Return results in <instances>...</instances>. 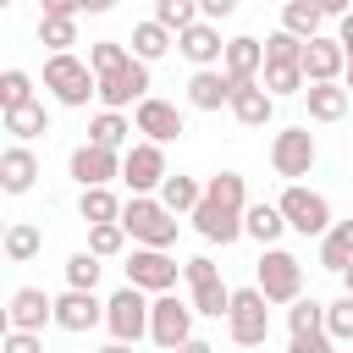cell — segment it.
I'll list each match as a JSON object with an SVG mask.
<instances>
[{"instance_id": "12", "label": "cell", "mask_w": 353, "mask_h": 353, "mask_svg": "<svg viewBox=\"0 0 353 353\" xmlns=\"http://www.w3.org/2000/svg\"><path fill=\"white\" fill-rule=\"evenodd\" d=\"M143 99H149V61L132 55V66L99 77V105L105 110H127V105H143Z\"/></svg>"}, {"instance_id": "10", "label": "cell", "mask_w": 353, "mask_h": 353, "mask_svg": "<svg viewBox=\"0 0 353 353\" xmlns=\"http://www.w3.org/2000/svg\"><path fill=\"white\" fill-rule=\"evenodd\" d=\"M193 303H182L176 292H160L154 298V309H149V336L165 347V353H176L182 342H193Z\"/></svg>"}, {"instance_id": "1", "label": "cell", "mask_w": 353, "mask_h": 353, "mask_svg": "<svg viewBox=\"0 0 353 353\" xmlns=\"http://www.w3.org/2000/svg\"><path fill=\"white\" fill-rule=\"evenodd\" d=\"M243 210H248V182L237 171H221V176L204 182V199L193 210V232L204 243H221L226 248V243L243 237Z\"/></svg>"}, {"instance_id": "36", "label": "cell", "mask_w": 353, "mask_h": 353, "mask_svg": "<svg viewBox=\"0 0 353 353\" xmlns=\"http://www.w3.org/2000/svg\"><path fill=\"white\" fill-rule=\"evenodd\" d=\"M199 314H210V320H221V314H232V287L215 276V281H204V287H193V298H188Z\"/></svg>"}, {"instance_id": "8", "label": "cell", "mask_w": 353, "mask_h": 353, "mask_svg": "<svg viewBox=\"0 0 353 353\" xmlns=\"http://www.w3.org/2000/svg\"><path fill=\"white\" fill-rule=\"evenodd\" d=\"M314 160H320V149H314V132H309V127H281V132L270 138V171H276V176L298 182V176L314 171Z\"/></svg>"}, {"instance_id": "56", "label": "cell", "mask_w": 353, "mask_h": 353, "mask_svg": "<svg viewBox=\"0 0 353 353\" xmlns=\"http://www.w3.org/2000/svg\"><path fill=\"white\" fill-rule=\"evenodd\" d=\"M0 6H11V0H0Z\"/></svg>"}, {"instance_id": "11", "label": "cell", "mask_w": 353, "mask_h": 353, "mask_svg": "<svg viewBox=\"0 0 353 353\" xmlns=\"http://www.w3.org/2000/svg\"><path fill=\"white\" fill-rule=\"evenodd\" d=\"M171 171H165V143H127V154H121V182L132 188V193H160V182H165Z\"/></svg>"}, {"instance_id": "4", "label": "cell", "mask_w": 353, "mask_h": 353, "mask_svg": "<svg viewBox=\"0 0 353 353\" xmlns=\"http://www.w3.org/2000/svg\"><path fill=\"white\" fill-rule=\"evenodd\" d=\"M226 336H232L237 347H265V336H270V298H265L259 287H237V292H232Z\"/></svg>"}, {"instance_id": "2", "label": "cell", "mask_w": 353, "mask_h": 353, "mask_svg": "<svg viewBox=\"0 0 353 353\" xmlns=\"http://www.w3.org/2000/svg\"><path fill=\"white\" fill-rule=\"evenodd\" d=\"M121 226H127V237H132L138 248H171V243H176V215H171L154 193H132V199L121 204Z\"/></svg>"}, {"instance_id": "14", "label": "cell", "mask_w": 353, "mask_h": 353, "mask_svg": "<svg viewBox=\"0 0 353 353\" xmlns=\"http://www.w3.org/2000/svg\"><path fill=\"white\" fill-rule=\"evenodd\" d=\"M132 127H138L149 143H171V138H182V132H188L182 110H176L171 99H154V94H149V99L132 110Z\"/></svg>"}, {"instance_id": "35", "label": "cell", "mask_w": 353, "mask_h": 353, "mask_svg": "<svg viewBox=\"0 0 353 353\" xmlns=\"http://www.w3.org/2000/svg\"><path fill=\"white\" fill-rule=\"evenodd\" d=\"M88 66H94V77H110V72L132 66V50L116 39H99V44H88Z\"/></svg>"}, {"instance_id": "42", "label": "cell", "mask_w": 353, "mask_h": 353, "mask_svg": "<svg viewBox=\"0 0 353 353\" xmlns=\"http://www.w3.org/2000/svg\"><path fill=\"white\" fill-rule=\"evenodd\" d=\"M28 99H33V77H28L22 66H11V72L0 77V116L17 110V105H28Z\"/></svg>"}, {"instance_id": "5", "label": "cell", "mask_w": 353, "mask_h": 353, "mask_svg": "<svg viewBox=\"0 0 353 353\" xmlns=\"http://www.w3.org/2000/svg\"><path fill=\"white\" fill-rule=\"evenodd\" d=\"M276 204H281V215H287V232H298V237H325V232L336 226V221H331V199L314 193V188H298V182H292Z\"/></svg>"}, {"instance_id": "28", "label": "cell", "mask_w": 353, "mask_h": 353, "mask_svg": "<svg viewBox=\"0 0 353 353\" xmlns=\"http://www.w3.org/2000/svg\"><path fill=\"white\" fill-rule=\"evenodd\" d=\"M127 132H132V121H127L121 110H99V116L88 121V143L116 149V154H127V149H121V143H127Z\"/></svg>"}, {"instance_id": "34", "label": "cell", "mask_w": 353, "mask_h": 353, "mask_svg": "<svg viewBox=\"0 0 353 353\" xmlns=\"http://www.w3.org/2000/svg\"><path fill=\"white\" fill-rule=\"evenodd\" d=\"M303 44H309V39L276 28V33L265 39V66H303Z\"/></svg>"}, {"instance_id": "30", "label": "cell", "mask_w": 353, "mask_h": 353, "mask_svg": "<svg viewBox=\"0 0 353 353\" xmlns=\"http://www.w3.org/2000/svg\"><path fill=\"white\" fill-rule=\"evenodd\" d=\"M320 22H325V11L314 0H287L281 6V28L298 33V39H320Z\"/></svg>"}, {"instance_id": "19", "label": "cell", "mask_w": 353, "mask_h": 353, "mask_svg": "<svg viewBox=\"0 0 353 353\" xmlns=\"http://www.w3.org/2000/svg\"><path fill=\"white\" fill-rule=\"evenodd\" d=\"M176 50L204 72V66H215V61L226 55V39H221V28H215V22H193V28H182V33H176Z\"/></svg>"}, {"instance_id": "17", "label": "cell", "mask_w": 353, "mask_h": 353, "mask_svg": "<svg viewBox=\"0 0 353 353\" xmlns=\"http://www.w3.org/2000/svg\"><path fill=\"white\" fill-rule=\"evenodd\" d=\"M221 72H226L232 83H259V72H265V39H254V33H243V39H226Z\"/></svg>"}, {"instance_id": "13", "label": "cell", "mask_w": 353, "mask_h": 353, "mask_svg": "<svg viewBox=\"0 0 353 353\" xmlns=\"http://www.w3.org/2000/svg\"><path fill=\"white\" fill-rule=\"evenodd\" d=\"M66 171H72L77 188H110V176H121V154L99 149V143H77L72 160H66Z\"/></svg>"}, {"instance_id": "23", "label": "cell", "mask_w": 353, "mask_h": 353, "mask_svg": "<svg viewBox=\"0 0 353 353\" xmlns=\"http://www.w3.org/2000/svg\"><path fill=\"white\" fill-rule=\"evenodd\" d=\"M347 88L342 83H309L303 88V105H309V121H342L347 116Z\"/></svg>"}, {"instance_id": "27", "label": "cell", "mask_w": 353, "mask_h": 353, "mask_svg": "<svg viewBox=\"0 0 353 353\" xmlns=\"http://www.w3.org/2000/svg\"><path fill=\"white\" fill-rule=\"evenodd\" d=\"M171 44H176V33H171L165 22H154V17L132 28V55H138V61H160Z\"/></svg>"}, {"instance_id": "38", "label": "cell", "mask_w": 353, "mask_h": 353, "mask_svg": "<svg viewBox=\"0 0 353 353\" xmlns=\"http://www.w3.org/2000/svg\"><path fill=\"white\" fill-rule=\"evenodd\" d=\"M154 22H165L171 33H182V28L204 22V11H199V0H154Z\"/></svg>"}, {"instance_id": "50", "label": "cell", "mask_w": 353, "mask_h": 353, "mask_svg": "<svg viewBox=\"0 0 353 353\" xmlns=\"http://www.w3.org/2000/svg\"><path fill=\"white\" fill-rule=\"evenodd\" d=\"M336 44H342V50H347V55H353V11H347V17H342V22H336Z\"/></svg>"}, {"instance_id": "40", "label": "cell", "mask_w": 353, "mask_h": 353, "mask_svg": "<svg viewBox=\"0 0 353 353\" xmlns=\"http://www.w3.org/2000/svg\"><path fill=\"white\" fill-rule=\"evenodd\" d=\"M287 331H292V336H303V331H325V303H320V298H298V303L287 309Z\"/></svg>"}, {"instance_id": "22", "label": "cell", "mask_w": 353, "mask_h": 353, "mask_svg": "<svg viewBox=\"0 0 353 353\" xmlns=\"http://www.w3.org/2000/svg\"><path fill=\"white\" fill-rule=\"evenodd\" d=\"M39 182V154L28 143H6L0 149V188L6 193H28Z\"/></svg>"}, {"instance_id": "9", "label": "cell", "mask_w": 353, "mask_h": 353, "mask_svg": "<svg viewBox=\"0 0 353 353\" xmlns=\"http://www.w3.org/2000/svg\"><path fill=\"white\" fill-rule=\"evenodd\" d=\"M176 276H182V265L171 259V248H132V254H127V287H138V292H149V298L171 292Z\"/></svg>"}, {"instance_id": "46", "label": "cell", "mask_w": 353, "mask_h": 353, "mask_svg": "<svg viewBox=\"0 0 353 353\" xmlns=\"http://www.w3.org/2000/svg\"><path fill=\"white\" fill-rule=\"evenodd\" d=\"M0 353H44V336L39 331H6V347Z\"/></svg>"}, {"instance_id": "45", "label": "cell", "mask_w": 353, "mask_h": 353, "mask_svg": "<svg viewBox=\"0 0 353 353\" xmlns=\"http://www.w3.org/2000/svg\"><path fill=\"white\" fill-rule=\"evenodd\" d=\"M215 276H221V270H215V259H204V254L182 265V281H188V287H204V281H215Z\"/></svg>"}, {"instance_id": "33", "label": "cell", "mask_w": 353, "mask_h": 353, "mask_svg": "<svg viewBox=\"0 0 353 353\" xmlns=\"http://www.w3.org/2000/svg\"><path fill=\"white\" fill-rule=\"evenodd\" d=\"M39 44H50V55H72L77 17H39Z\"/></svg>"}, {"instance_id": "49", "label": "cell", "mask_w": 353, "mask_h": 353, "mask_svg": "<svg viewBox=\"0 0 353 353\" xmlns=\"http://www.w3.org/2000/svg\"><path fill=\"white\" fill-rule=\"evenodd\" d=\"M314 6H320V11H325V17H336V22H342V17H347V11H353V0H314Z\"/></svg>"}, {"instance_id": "25", "label": "cell", "mask_w": 353, "mask_h": 353, "mask_svg": "<svg viewBox=\"0 0 353 353\" xmlns=\"http://www.w3.org/2000/svg\"><path fill=\"white\" fill-rule=\"evenodd\" d=\"M171 215H193L199 210V199H204V182L199 176H182V171H171L165 182H160V193H154Z\"/></svg>"}, {"instance_id": "43", "label": "cell", "mask_w": 353, "mask_h": 353, "mask_svg": "<svg viewBox=\"0 0 353 353\" xmlns=\"http://www.w3.org/2000/svg\"><path fill=\"white\" fill-rule=\"evenodd\" d=\"M325 331L336 342H353V292H342L336 303H325Z\"/></svg>"}, {"instance_id": "53", "label": "cell", "mask_w": 353, "mask_h": 353, "mask_svg": "<svg viewBox=\"0 0 353 353\" xmlns=\"http://www.w3.org/2000/svg\"><path fill=\"white\" fill-rule=\"evenodd\" d=\"M94 353H132V342H105V347H94Z\"/></svg>"}, {"instance_id": "26", "label": "cell", "mask_w": 353, "mask_h": 353, "mask_svg": "<svg viewBox=\"0 0 353 353\" xmlns=\"http://www.w3.org/2000/svg\"><path fill=\"white\" fill-rule=\"evenodd\" d=\"M6 132H11L17 143H28V138H39V132H50V110H44V99H28V105H17V110H6Z\"/></svg>"}, {"instance_id": "31", "label": "cell", "mask_w": 353, "mask_h": 353, "mask_svg": "<svg viewBox=\"0 0 353 353\" xmlns=\"http://www.w3.org/2000/svg\"><path fill=\"white\" fill-rule=\"evenodd\" d=\"M77 215H83L88 226H105V221H121V199H116L110 188H83V199H77Z\"/></svg>"}, {"instance_id": "39", "label": "cell", "mask_w": 353, "mask_h": 353, "mask_svg": "<svg viewBox=\"0 0 353 353\" xmlns=\"http://www.w3.org/2000/svg\"><path fill=\"white\" fill-rule=\"evenodd\" d=\"M121 248H127V226H121V221L88 226V254H99V259H116Z\"/></svg>"}, {"instance_id": "52", "label": "cell", "mask_w": 353, "mask_h": 353, "mask_svg": "<svg viewBox=\"0 0 353 353\" xmlns=\"http://www.w3.org/2000/svg\"><path fill=\"white\" fill-rule=\"evenodd\" d=\"M110 6H116V0H83V11H88V17H99V11H110Z\"/></svg>"}, {"instance_id": "47", "label": "cell", "mask_w": 353, "mask_h": 353, "mask_svg": "<svg viewBox=\"0 0 353 353\" xmlns=\"http://www.w3.org/2000/svg\"><path fill=\"white\" fill-rule=\"evenodd\" d=\"M199 11H204V22H221V17L237 11V0H199Z\"/></svg>"}, {"instance_id": "21", "label": "cell", "mask_w": 353, "mask_h": 353, "mask_svg": "<svg viewBox=\"0 0 353 353\" xmlns=\"http://www.w3.org/2000/svg\"><path fill=\"white\" fill-rule=\"evenodd\" d=\"M243 127H265L270 116H276V94L265 88V83H237L232 88V105H226Z\"/></svg>"}, {"instance_id": "29", "label": "cell", "mask_w": 353, "mask_h": 353, "mask_svg": "<svg viewBox=\"0 0 353 353\" xmlns=\"http://www.w3.org/2000/svg\"><path fill=\"white\" fill-rule=\"evenodd\" d=\"M320 265H325V270H336V276L353 265V226H347V221H336V226L320 237Z\"/></svg>"}, {"instance_id": "24", "label": "cell", "mask_w": 353, "mask_h": 353, "mask_svg": "<svg viewBox=\"0 0 353 353\" xmlns=\"http://www.w3.org/2000/svg\"><path fill=\"white\" fill-rule=\"evenodd\" d=\"M287 232V215L281 204H248L243 210V237H254L259 248H276V237Z\"/></svg>"}, {"instance_id": "6", "label": "cell", "mask_w": 353, "mask_h": 353, "mask_svg": "<svg viewBox=\"0 0 353 353\" xmlns=\"http://www.w3.org/2000/svg\"><path fill=\"white\" fill-rule=\"evenodd\" d=\"M254 287H259L270 303H298V298H303V265H298V254H287V248H265V254H259V276H254Z\"/></svg>"}, {"instance_id": "15", "label": "cell", "mask_w": 353, "mask_h": 353, "mask_svg": "<svg viewBox=\"0 0 353 353\" xmlns=\"http://www.w3.org/2000/svg\"><path fill=\"white\" fill-rule=\"evenodd\" d=\"M6 320L11 331H44L55 320V298H44V287H17L6 303Z\"/></svg>"}, {"instance_id": "20", "label": "cell", "mask_w": 353, "mask_h": 353, "mask_svg": "<svg viewBox=\"0 0 353 353\" xmlns=\"http://www.w3.org/2000/svg\"><path fill=\"white\" fill-rule=\"evenodd\" d=\"M232 77L221 72V66H204V72H193L188 77V105L193 110H221V105H232Z\"/></svg>"}, {"instance_id": "41", "label": "cell", "mask_w": 353, "mask_h": 353, "mask_svg": "<svg viewBox=\"0 0 353 353\" xmlns=\"http://www.w3.org/2000/svg\"><path fill=\"white\" fill-rule=\"evenodd\" d=\"M259 83H265L276 99H281V94H303V88H309L303 66H265V72H259Z\"/></svg>"}, {"instance_id": "16", "label": "cell", "mask_w": 353, "mask_h": 353, "mask_svg": "<svg viewBox=\"0 0 353 353\" xmlns=\"http://www.w3.org/2000/svg\"><path fill=\"white\" fill-rule=\"evenodd\" d=\"M99 320H105V303H99L94 292H77V287H66V292L55 298V325H61V331L83 336V331H94Z\"/></svg>"}, {"instance_id": "7", "label": "cell", "mask_w": 353, "mask_h": 353, "mask_svg": "<svg viewBox=\"0 0 353 353\" xmlns=\"http://www.w3.org/2000/svg\"><path fill=\"white\" fill-rule=\"evenodd\" d=\"M149 309H154V298H149V292H138V287L110 292V298H105L110 342H138V336H149Z\"/></svg>"}, {"instance_id": "57", "label": "cell", "mask_w": 353, "mask_h": 353, "mask_svg": "<svg viewBox=\"0 0 353 353\" xmlns=\"http://www.w3.org/2000/svg\"><path fill=\"white\" fill-rule=\"evenodd\" d=\"M347 226H353V221H347Z\"/></svg>"}, {"instance_id": "3", "label": "cell", "mask_w": 353, "mask_h": 353, "mask_svg": "<svg viewBox=\"0 0 353 353\" xmlns=\"http://www.w3.org/2000/svg\"><path fill=\"white\" fill-rule=\"evenodd\" d=\"M44 88H50L55 105H66V110H83L88 99H99V77H94V66L77 61V55H50V61H44Z\"/></svg>"}, {"instance_id": "18", "label": "cell", "mask_w": 353, "mask_h": 353, "mask_svg": "<svg viewBox=\"0 0 353 353\" xmlns=\"http://www.w3.org/2000/svg\"><path fill=\"white\" fill-rule=\"evenodd\" d=\"M342 72H347V50L336 44V39H309L303 44V77L309 83H342Z\"/></svg>"}, {"instance_id": "37", "label": "cell", "mask_w": 353, "mask_h": 353, "mask_svg": "<svg viewBox=\"0 0 353 353\" xmlns=\"http://www.w3.org/2000/svg\"><path fill=\"white\" fill-rule=\"evenodd\" d=\"M99 254H88V248H77L72 259H66V287H77V292H94L99 287Z\"/></svg>"}, {"instance_id": "51", "label": "cell", "mask_w": 353, "mask_h": 353, "mask_svg": "<svg viewBox=\"0 0 353 353\" xmlns=\"http://www.w3.org/2000/svg\"><path fill=\"white\" fill-rule=\"evenodd\" d=\"M176 353H215V347H210V342H204V336H193V342H182V347H176Z\"/></svg>"}, {"instance_id": "32", "label": "cell", "mask_w": 353, "mask_h": 353, "mask_svg": "<svg viewBox=\"0 0 353 353\" xmlns=\"http://www.w3.org/2000/svg\"><path fill=\"white\" fill-rule=\"evenodd\" d=\"M39 248H44V232H39L33 221H11V226H6V259H11V265H28Z\"/></svg>"}, {"instance_id": "48", "label": "cell", "mask_w": 353, "mask_h": 353, "mask_svg": "<svg viewBox=\"0 0 353 353\" xmlns=\"http://www.w3.org/2000/svg\"><path fill=\"white\" fill-rule=\"evenodd\" d=\"M44 17H83V0H44Z\"/></svg>"}, {"instance_id": "44", "label": "cell", "mask_w": 353, "mask_h": 353, "mask_svg": "<svg viewBox=\"0 0 353 353\" xmlns=\"http://www.w3.org/2000/svg\"><path fill=\"white\" fill-rule=\"evenodd\" d=\"M287 353H336V336L331 331H303L287 342Z\"/></svg>"}, {"instance_id": "54", "label": "cell", "mask_w": 353, "mask_h": 353, "mask_svg": "<svg viewBox=\"0 0 353 353\" xmlns=\"http://www.w3.org/2000/svg\"><path fill=\"white\" fill-rule=\"evenodd\" d=\"M342 88L353 94V55H347V72H342Z\"/></svg>"}, {"instance_id": "55", "label": "cell", "mask_w": 353, "mask_h": 353, "mask_svg": "<svg viewBox=\"0 0 353 353\" xmlns=\"http://www.w3.org/2000/svg\"><path fill=\"white\" fill-rule=\"evenodd\" d=\"M342 292H353V265H347V270H342Z\"/></svg>"}]
</instances>
